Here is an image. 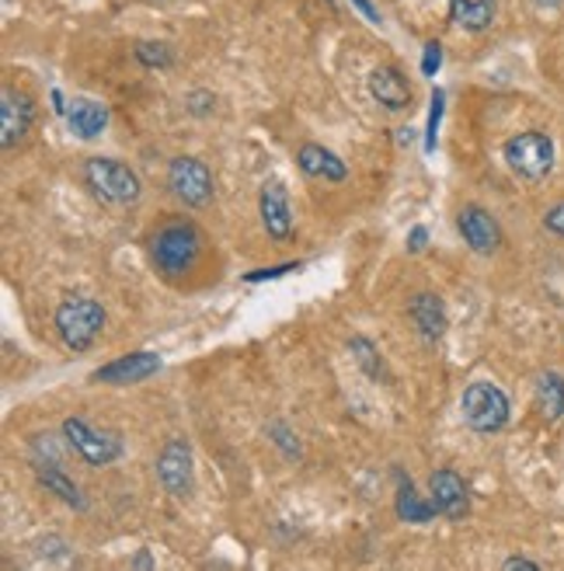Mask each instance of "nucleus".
Listing matches in <instances>:
<instances>
[{
    "instance_id": "1",
    "label": "nucleus",
    "mask_w": 564,
    "mask_h": 571,
    "mask_svg": "<svg viewBox=\"0 0 564 571\" xmlns=\"http://www.w3.org/2000/svg\"><path fill=\"white\" fill-rule=\"evenodd\" d=\"M206 248V237L196 224L188 220H171L164 224L154 237H150V258H154V269L160 276H185L196 269V261Z\"/></svg>"
},
{
    "instance_id": "2",
    "label": "nucleus",
    "mask_w": 564,
    "mask_h": 571,
    "mask_svg": "<svg viewBox=\"0 0 564 571\" xmlns=\"http://www.w3.org/2000/svg\"><path fill=\"white\" fill-rule=\"evenodd\" d=\"M84 185L91 188L94 199H102L108 206H133L144 196V181L123 160L112 157H91L84 164Z\"/></svg>"
},
{
    "instance_id": "3",
    "label": "nucleus",
    "mask_w": 564,
    "mask_h": 571,
    "mask_svg": "<svg viewBox=\"0 0 564 571\" xmlns=\"http://www.w3.org/2000/svg\"><path fill=\"white\" fill-rule=\"evenodd\" d=\"M56 331L66 349L74 352H87L98 335L105 331V311L98 300L91 297H66L56 307Z\"/></svg>"
},
{
    "instance_id": "4",
    "label": "nucleus",
    "mask_w": 564,
    "mask_h": 571,
    "mask_svg": "<svg viewBox=\"0 0 564 571\" xmlns=\"http://www.w3.org/2000/svg\"><path fill=\"white\" fill-rule=\"evenodd\" d=\"M460 412H463V422L474 428V433H499L509 422V397L502 387L488 384V380H474L467 391H463V401H460Z\"/></svg>"
},
{
    "instance_id": "5",
    "label": "nucleus",
    "mask_w": 564,
    "mask_h": 571,
    "mask_svg": "<svg viewBox=\"0 0 564 571\" xmlns=\"http://www.w3.org/2000/svg\"><path fill=\"white\" fill-rule=\"evenodd\" d=\"M505 164L509 168L526 178V181H540L547 178L551 168H554V139L540 129H530V133H520L505 143Z\"/></svg>"
},
{
    "instance_id": "6",
    "label": "nucleus",
    "mask_w": 564,
    "mask_h": 571,
    "mask_svg": "<svg viewBox=\"0 0 564 571\" xmlns=\"http://www.w3.org/2000/svg\"><path fill=\"white\" fill-rule=\"evenodd\" d=\"M63 439L91 467H108L112 460L123 457V439L115 433H105V428H94L84 418H66L63 422Z\"/></svg>"
},
{
    "instance_id": "7",
    "label": "nucleus",
    "mask_w": 564,
    "mask_h": 571,
    "mask_svg": "<svg viewBox=\"0 0 564 571\" xmlns=\"http://www.w3.org/2000/svg\"><path fill=\"white\" fill-rule=\"evenodd\" d=\"M168 188L171 196L192 209H202L213 203V175L199 157H175L168 168Z\"/></svg>"
},
{
    "instance_id": "8",
    "label": "nucleus",
    "mask_w": 564,
    "mask_h": 571,
    "mask_svg": "<svg viewBox=\"0 0 564 571\" xmlns=\"http://www.w3.org/2000/svg\"><path fill=\"white\" fill-rule=\"evenodd\" d=\"M157 481L164 485V491L175 495L178 502L192 498L196 491V460H192V446L185 439H171L160 449L157 457Z\"/></svg>"
},
{
    "instance_id": "9",
    "label": "nucleus",
    "mask_w": 564,
    "mask_h": 571,
    "mask_svg": "<svg viewBox=\"0 0 564 571\" xmlns=\"http://www.w3.org/2000/svg\"><path fill=\"white\" fill-rule=\"evenodd\" d=\"M32 115H35V108L25 91H14V87L0 91V147L11 150L14 143L29 136Z\"/></svg>"
},
{
    "instance_id": "10",
    "label": "nucleus",
    "mask_w": 564,
    "mask_h": 571,
    "mask_svg": "<svg viewBox=\"0 0 564 571\" xmlns=\"http://www.w3.org/2000/svg\"><path fill=\"white\" fill-rule=\"evenodd\" d=\"M160 370V355L157 352H133L115 360L102 370L91 373V384H112V387H129V384H144Z\"/></svg>"
},
{
    "instance_id": "11",
    "label": "nucleus",
    "mask_w": 564,
    "mask_h": 571,
    "mask_svg": "<svg viewBox=\"0 0 564 571\" xmlns=\"http://www.w3.org/2000/svg\"><path fill=\"white\" fill-rule=\"evenodd\" d=\"M258 212H262V227L272 241H290L293 233V206L290 193L282 181H265L262 196H258Z\"/></svg>"
},
{
    "instance_id": "12",
    "label": "nucleus",
    "mask_w": 564,
    "mask_h": 571,
    "mask_svg": "<svg viewBox=\"0 0 564 571\" xmlns=\"http://www.w3.org/2000/svg\"><path fill=\"white\" fill-rule=\"evenodd\" d=\"M457 227L463 233L467 248L474 255H495L502 245V230H499L495 217L481 206H463L460 217H457Z\"/></svg>"
},
{
    "instance_id": "13",
    "label": "nucleus",
    "mask_w": 564,
    "mask_h": 571,
    "mask_svg": "<svg viewBox=\"0 0 564 571\" xmlns=\"http://www.w3.org/2000/svg\"><path fill=\"white\" fill-rule=\"evenodd\" d=\"M429 498L439 516L446 519H463L467 509H470V495H467V485L457 470H436L429 478Z\"/></svg>"
},
{
    "instance_id": "14",
    "label": "nucleus",
    "mask_w": 564,
    "mask_h": 571,
    "mask_svg": "<svg viewBox=\"0 0 564 571\" xmlns=\"http://www.w3.org/2000/svg\"><path fill=\"white\" fill-rule=\"evenodd\" d=\"M369 94L390 112H401L411 105V84L397 66H376L369 74Z\"/></svg>"
},
{
    "instance_id": "15",
    "label": "nucleus",
    "mask_w": 564,
    "mask_h": 571,
    "mask_svg": "<svg viewBox=\"0 0 564 571\" xmlns=\"http://www.w3.org/2000/svg\"><path fill=\"white\" fill-rule=\"evenodd\" d=\"M296 164L307 178H321V181H345L348 175L345 160L327 147H321V143H303L296 150Z\"/></svg>"
},
{
    "instance_id": "16",
    "label": "nucleus",
    "mask_w": 564,
    "mask_h": 571,
    "mask_svg": "<svg viewBox=\"0 0 564 571\" xmlns=\"http://www.w3.org/2000/svg\"><path fill=\"white\" fill-rule=\"evenodd\" d=\"M66 126L77 139H94V136H102L105 126H108V108L102 102L77 98V102H70V108H66Z\"/></svg>"
},
{
    "instance_id": "17",
    "label": "nucleus",
    "mask_w": 564,
    "mask_h": 571,
    "mask_svg": "<svg viewBox=\"0 0 564 571\" xmlns=\"http://www.w3.org/2000/svg\"><path fill=\"white\" fill-rule=\"evenodd\" d=\"M394 478H397V502H394V509H397V516H401L405 522H415V527H426V522H432V519L439 516L436 506H432V498L426 502V498H421V495L415 491L411 478H405V470H394Z\"/></svg>"
},
{
    "instance_id": "18",
    "label": "nucleus",
    "mask_w": 564,
    "mask_h": 571,
    "mask_svg": "<svg viewBox=\"0 0 564 571\" xmlns=\"http://www.w3.org/2000/svg\"><path fill=\"white\" fill-rule=\"evenodd\" d=\"M35 478H39V485L50 491V495H56L60 502H66L70 509H77V512H84L87 509V498L81 495V488L66 478V474L60 470V464H50V460H35Z\"/></svg>"
},
{
    "instance_id": "19",
    "label": "nucleus",
    "mask_w": 564,
    "mask_h": 571,
    "mask_svg": "<svg viewBox=\"0 0 564 571\" xmlns=\"http://www.w3.org/2000/svg\"><path fill=\"white\" fill-rule=\"evenodd\" d=\"M408 314H411V321H415V328H418L421 339H429V342L442 339V331H446V307H442V297H436V293H418V297L411 300V307H408Z\"/></svg>"
},
{
    "instance_id": "20",
    "label": "nucleus",
    "mask_w": 564,
    "mask_h": 571,
    "mask_svg": "<svg viewBox=\"0 0 564 571\" xmlns=\"http://www.w3.org/2000/svg\"><path fill=\"white\" fill-rule=\"evenodd\" d=\"M536 412L544 422H557L564 415V376L547 370L536 376Z\"/></svg>"
},
{
    "instance_id": "21",
    "label": "nucleus",
    "mask_w": 564,
    "mask_h": 571,
    "mask_svg": "<svg viewBox=\"0 0 564 571\" xmlns=\"http://www.w3.org/2000/svg\"><path fill=\"white\" fill-rule=\"evenodd\" d=\"M450 14L463 32H484L495 21V0H450Z\"/></svg>"
},
{
    "instance_id": "22",
    "label": "nucleus",
    "mask_w": 564,
    "mask_h": 571,
    "mask_svg": "<svg viewBox=\"0 0 564 571\" xmlns=\"http://www.w3.org/2000/svg\"><path fill=\"white\" fill-rule=\"evenodd\" d=\"M136 60L150 66V70H168L175 63V53L168 42H139L136 45Z\"/></svg>"
},
{
    "instance_id": "23",
    "label": "nucleus",
    "mask_w": 564,
    "mask_h": 571,
    "mask_svg": "<svg viewBox=\"0 0 564 571\" xmlns=\"http://www.w3.org/2000/svg\"><path fill=\"white\" fill-rule=\"evenodd\" d=\"M348 349H352V355H356V363H359L373 380L384 376V360H380V352H376V345H373L369 339H352Z\"/></svg>"
},
{
    "instance_id": "24",
    "label": "nucleus",
    "mask_w": 564,
    "mask_h": 571,
    "mask_svg": "<svg viewBox=\"0 0 564 571\" xmlns=\"http://www.w3.org/2000/svg\"><path fill=\"white\" fill-rule=\"evenodd\" d=\"M269 436H272V443L282 449V454H286V460H300V443H296V436L290 433L286 425H282V422H272V425H269Z\"/></svg>"
},
{
    "instance_id": "25",
    "label": "nucleus",
    "mask_w": 564,
    "mask_h": 571,
    "mask_svg": "<svg viewBox=\"0 0 564 571\" xmlns=\"http://www.w3.org/2000/svg\"><path fill=\"white\" fill-rule=\"evenodd\" d=\"M185 105H188V112L192 115H209L217 108V94H209V91H192L185 98Z\"/></svg>"
},
{
    "instance_id": "26",
    "label": "nucleus",
    "mask_w": 564,
    "mask_h": 571,
    "mask_svg": "<svg viewBox=\"0 0 564 571\" xmlns=\"http://www.w3.org/2000/svg\"><path fill=\"white\" fill-rule=\"evenodd\" d=\"M439 66H442V45H439V42H429V45H426V56H421V74H426V77H436Z\"/></svg>"
},
{
    "instance_id": "27",
    "label": "nucleus",
    "mask_w": 564,
    "mask_h": 571,
    "mask_svg": "<svg viewBox=\"0 0 564 571\" xmlns=\"http://www.w3.org/2000/svg\"><path fill=\"white\" fill-rule=\"evenodd\" d=\"M439 115H442V94H432V115H429V139H426V150L436 147V129H439Z\"/></svg>"
},
{
    "instance_id": "28",
    "label": "nucleus",
    "mask_w": 564,
    "mask_h": 571,
    "mask_svg": "<svg viewBox=\"0 0 564 571\" xmlns=\"http://www.w3.org/2000/svg\"><path fill=\"white\" fill-rule=\"evenodd\" d=\"M544 227L551 230V233H557V237H564V203L561 206H554L547 217H544Z\"/></svg>"
},
{
    "instance_id": "29",
    "label": "nucleus",
    "mask_w": 564,
    "mask_h": 571,
    "mask_svg": "<svg viewBox=\"0 0 564 571\" xmlns=\"http://www.w3.org/2000/svg\"><path fill=\"white\" fill-rule=\"evenodd\" d=\"M296 266L290 261V266H275V269H258V272H251L248 276V282H262V279H279V276H286V272H293Z\"/></svg>"
},
{
    "instance_id": "30",
    "label": "nucleus",
    "mask_w": 564,
    "mask_h": 571,
    "mask_svg": "<svg viewBox=\"0 0 564 571\" xmlns=\"http://www.w3.org/2000/svg\"><path fill=\"white\" fill-rule=\"evenodd\" d=\"M426 241H429V230L426 227H415L411 230V237H408V251H426Z\"/></svg>"
},
{
    "instance_id": "31",
    "label": "nucleus",
    "mask_w": 564,
    "mask_h": 571,
    "mask_svg": "<svg viewBox=\"0 0 564 571\" xmlns=\"http://www.w3.org/2000/svg\"><path fill=\"white\" fill-rule=\"evenodd\" d=\"M352 4H356L363 14H366V21H369V25H384V18H380V11H376L373 4H369V0H352Z\"/></svg>"
},
{
    "instance_id": "32",
    "label": "nucleus",
    "mask_w": 564,
    "mask_h": 571,
    "mask_svg": "<svg viewBox=\"0 0 564 571\" xmlns=\"http://www.w3.org/2000/svg\"><path fill=\"white\" fill-rule=\"evenodd\" d=\"M502 568H505V571H540V564L530 561V558H509Z\"/></svg>"
},
{
    "instance_id": "33",
    "label": "nucleus",
    "mask_w": 564,
    "mask_h": 571,
    "mask_svg": "<svg viewBox=\"0 0 564 571\" xmlns=\"http://www.w3.org/2000/svg\"><path fill=\"white\" fill-rule=\"evenodd\" d=\"M133 568H154V561H150V554L144 551V554H139V558L133 561Z\"/></svg>"
},
{
    "instance_id": "34",
    "label": "nucleus",
    "mask_w": 564,
    "mask_h": 571,
    "mask_svg": "<svg viewBox=\"0 0 564 571\" xmlns=\"http://www.w3.org/2000/svg\"><path fill=\"white\" fill-rule=\"evenodd\" d=\"M536 4H540V8H557L561 0H536Z\"/></svg>"
},
{
    "instance_id": "35",
    "label": "nucleus",
    "mask_w": 564,
    "mask_h": 571,
    "mask_svg": "<svg viewBox=\"0 0 564 571\" xmlns=\"http://www.w3.org/2000/svg\"><path fill=\"white\" fill-rule=\"evenodd\" d=\"M157 4H164V0H157Z\"/></svg>"
}]
</instances>
